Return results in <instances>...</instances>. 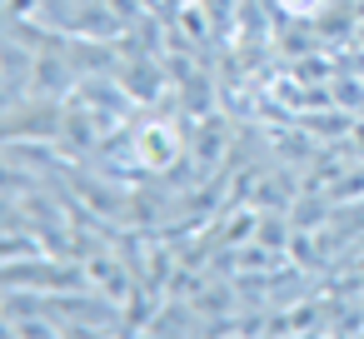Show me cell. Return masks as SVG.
Listing matches in <instances>:
<instances>
[{
  "label": "cell",
  "instance_id": "obj_1",
  "mask_svg": "<svg viewBox=\"0 0 364 339\" xmlns=\"http://www.w3.org/2000/svg\"><path fill=\"white\" fill-rule=\"evenodd\" d=\"M140 155L155 160V165H165V160L175 155V135H170L165 125H145V135H140Z\"/></svg>",
  "mask_w": 364,
  "mask_h": 339
},
{
  "label": "cell",
  "instance_id": "obj_2",
  "mask_svg": "<svg viewBox=\"0 0 364 339\" xmlns=\"http://www.w3.org/2000/svg\"><path fill=\"white\" fill-rule=\"evenodd\" d=\"M279 6H284V11H294V16H309V11H319V6H324V0H279Z\"/></svg>",
  "mask_w": 364,
  "mask_h": 339
}]
</instances>
